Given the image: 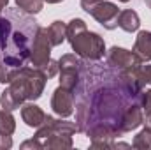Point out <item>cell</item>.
I'll use <instances>...</instances> for the list:
<instances>
[{"instance_id": "obj_9", "label": "cell", "mask_w": 151, "mask_h": 150, "mask_svg": "<svg viewBox=\"0 0 151 150\" xmlns=\"http://www.w3.org/2000/svg\"><path fill=\"white\" fill-rule=\"evenodd\" d=\"M142 124H144V111H142L141 104L135 103V104H132V106L125 111L123 118H121V124H119V131L125 134V133L135 131V129L141 127Z\"/></svg>"}, {"instance_id": "obj_3", "label": "cell", "mask_w": 151, "mask_h": 150, "mask_svg": "<svg viewBox=\"0 0 151 150\" xmlns=\"http://www.w3.org/2000/svg\"><path fill=\"white\" fill-rule=\"evenodd\" d=\"M67 41L70 42V48L77 57L84 60H100L106 53V42L100 37V34L88 30L84 20L72 18L67 23Z\"/></svg>"}, {"instance_id": "obj_26", "label": "cell", "mask_w": 151, "mask_h": 150, "mask_svg": "<svg viewBox=\"0 0 151 150\" xmlns=\"http://www.w3.org/2000/svg\"><path fill=\"white\" fill-rule=\"evenodd\" d=\"M146 5H148V7L151 9V0H146Z\"/></svg>"}, {"instance_id": "obj_22", "label": "cell", "mask_w": 151, "mask_h": 150, "mask_svg": "<svg viewBox=\"0 0 151 150\" xmlns=\"http://www.w3.org/2000/svg\"><path fill=\"white\" fill-rule=\"evenodd\" d=\"M113 149H132V145H130V143L118 141V143H113Z\"/></svg>"}, {"instance_id": "obj_15", "label": "cell", "mask_w": 151, "mask_h": 150, "mask_svg": "<svg viewBox=\"0 0 151 150\" xmlns=\"http://www.w3.org/2000/svg\"><path fill=\"white\" fill-rule=\"evenodd\" d=\"M132 147L134 149H139V150H148L151 149V127H144V129H141L137 134H135V138H134V141H132Z\"/></svg>"}, {"instance_id": "obj_7", "label": "cell", "mask_w": 151, "mask_h": 150, "mask_svg": "<svg viewBox=\"0 0 151 150\" xmlns=\"http://www.w3.org/2000/svg\"><path fill=\"white\" fill-rule=\"evenodd\" d=\"M106 57H107V64H109V67H113V69H135V67H142L144 66V62H142V58L132 50H125V48H119V46H113L107 53H106Z\"/></svg>"}, {"instance_id": "obj_17", "label": "cell", "mask_w": 151, "mask_h": 150, "mask_svg": "<svg viewBox=\"0 0 151 150\" xmlns=\"http://www.w3.org/2000/svg\"><path fill=\"white\" fill-rule=\"evenodd\" d=\"M42 73L47 76V79H51V78H55V76L60 73V64H58V60H49L47 62V66H44L42 67Z\"/></svg>"}, {"instance_id": "obj_21", "label": "cell", "mask_w": 151, "mask_h": 150, "mask_svg": "<svg viewBox=\"0 0 151 150\" xmlns=\"http://www.w3.org/2000/svg\"><path fill=\"white\" fill-rule=\"evenodd\" d=\"M142 73H144L146 85H151V66H142Z\"/></svg>"}, {"instance_id": "obj_2", "label": "cell", "mask_w": 151, "mask_h": 150, "mask_svg": "<svg viewBox=\"0 0 151 150\" xmlns=\"http://www.w3.org/2000/svg\"><path fill=\"white\" fill-rule=\"evenodd\" d=\"M47 76L37 67H16L11 71L9 87L0 95V106L14 111L21 108L25 101H37L46 88Z\"/></svg>"}, {"instance_id": "obj_10", "label": "cell", "mask_w": 151, "mask_h": 150, "mask_svg": "<svg viewBox=\"0 0 151 150\" xmlns=\"http://www.w3.org/2000/svg\"><path fill=\"white\" fill-rule=\"evenodd\" d=\"M21 118L28 127L39 129L46 120V113L42 111L34 101H28V103L21 104Z\"/></svg>"}, {"instance_id": "obj_13", "label": "cell", "mask_w": 151, "mask_h": 150, "mask_svg": "<svg viewBox=\"0 0 151 150\" xmlns=\"http://www.w3.org/2000/svg\"><path fill=\"white\" fill-rule=\"evenodd\" d=\"M47 37L51 41V46H60L67 41V23L65 21H53L47 27Z\"/></svg>"}, {"instance_id": "obj_27", "label": "cell", "mask_w": 151, "mask_h": 150, "mask_svg": "<svg viewBox=\"0 0 151 150\" xmlns=\"http://www.w3.org/2000/svg\"><path fill=\"white\" fill-rule=\"evenodd\" d=\"M118 2H130V0H118Z\"/></svg>"}, {"instance_id": "obj_1", "label": "cell", "mask_w": 151, "mask_h": 150, "mask_svg": "<svg viewBox=\"0 0 151 150\" xmlns=\"http://www.w3.org/2000/svg\"><path fill=\"white\" fill-rule=\"evenodd\" d=\"M16 9H9L7 16H0V60L9 67H23L30 55V44L39 28L35 20L23 16L18 25Z\"/></svg>"}, {"instance_id": "obj_8", "label": "cell", "mask_w": 151, "mask_h": 150, "mask_svg": "<svg viewBox=\"0 0 151 150\" xmlns=\"http://www.w3.org/2000/svg\"><path fill=\"white\" fill-rule=\"evenodd\" d=\"M74 99H76L74 90L65 88V87L60 85L58 88H55V92L51 95V108L58 117L67 118L74 113Z\"/></svg>"}, {"instance_id": "obj_24", "label": "cell", "mask_w": 151, "mask_h": 150, "mask_svg": "<svg viewBox=\"0 0 151 150\" xmlns=\"http://www.w3.org/2000/svg\"><path fill=\"white\" fill-rule=\"evenodd\" d=\"M7 4H9V0H0V12L7 7Z\"/></svg>"}, {"instance_id": "obj_25", "label": "cell", "mask_w": 151, "mask_h": 150, "mask_svg": "<svg viewBox=\"0 0 151 150\" xmlns=\"http://www.w3.org/2000/svg\"><path fill=\"white\" fill-rule=\"evenodd\" d=\"M44 2H47V4H60V2H63V0H44Z\"/></svg>"}, {"instance_id": "obj_23", "label": "cell", "mask_w": 151, "mask_h": 150, "mask_svg": "<svg viewBox=\"0 0 151 150\" xmlns=\"http://www.w3.org/2000/svg\"><path fill=\"white\" fill-rule=\"evenodd\" d=\"M144 124H146L148 127H151V111L144 115Z\"/></svg>"}, {"instance_id": "obj_14", "label": "cell", "mask_w": 151, "mask_h": 150, "mask_svg": "<svg viewBox=\"0 0 151 150\" xmlns=\"http://www.w3.org/2000/svg\"><path fill=\"white\" fill-rule=\"evenodd\" d=\"M16 131V118L12 117V113L9 110H0V134L5 136H12Z\"/></svg>"}, {"instance_id": "obj_19", "label": "cell", "mask_w": 151, "mask_h": 150, "mask_svg": "<svg viewBox=\"0 0 151 150\" xmlns=\"http://www.w3.org/2000/svg\"><path fill=\"white\" fill-rule=\"evenodd\" d=\"M21 149L27 150V149H37V150H42V145L39 143L35 138H32V140H27V141H23L21 143Z\"/></svg>"}, {"instance_id": "obj_12", "label": "cell", "mask_w": 151, "mask_h": 150, "mask_svg": "<svg viewBox=\"0 0 151 150\" xmlns=\"http://www.w3.org/2000/svg\"><path fill=\"white\" fill-rule=\"evenodd\" d=\"M134 51L142 58V62H151V32L141 30L134 42Z\"/></svg>"}, {"instance_id": "obj_6", "label": "cell", "mask_w": 151, "mask_h": 150, "mask_svg": "<svg viewBox=\"0 0 151 150\" xmlns=\"http://www.w3.org/2000/svg\"><path fill=\"white\" fill-rule=\"evenodd\" d=\"M58 64H60V73H58L60 85L65 88L76 90V87L81 79V69H83L81 57H77L76 53H65V55H62Z\"/></svg>"}, {"instance_id": "obj_16", "label": "cell", "mask_w": 151, "mask_h": 150, "mask_svg": "<svg viewBox=\"0 0 151 150\" xmlns=\"http://www.w3.org/2000/svg\"><path fill=\"white\" fill-rule=\"evenodd\" d=\"M14 2L18 9H21L27 14H37L42 11V5H44V0H14Z\"/></svg>"}, {"instance_id": "obj_18", "label": "cell", "mask_w": 151, "mask_h": 150, "mask_svg": "<svg viewBox=\"0 0 151 150\" xmlns=\"http://www.w3.org/2000/svg\"><path fill=\"white\" fill-rule=\"evenodd\" d=\"M11 71H12V67H9L7 64H4L2 60H0V83H9L11 81Z\"/></svg>"}, {"instance_id": "obj_5", "label": "cell", "mask_w": 151, "mask_h": 150, "mask_svg": "<svg viewBox=\"0 0 151 150\" xmlns=\"http://www.w3.org/2000/svg\"><path fill=\"white\" fill-rule=\"evenodd\" d=\"M51 41L47 37V28H42L39 25L37 32L32 39L30 44V55H28V62L32 64V67L42 69L44 66H47V62L51 60Z\"/></svg>"}, {"instance_id": "obj_20", "label": "cell", "mask_w": 151, "mask_h": 150, "mask_svg": "<svg viewBox=\"0 0 151 150\" xmlns=\"http://www.w3.org/2000/svg\"><path fill=\"white\" fill-rule=\"evenodd\" d=\"M9 149H12V138L5 136V134H0V150H9Z\"/></svg>"}, {"instance_id": "obj_4", "label": "cell", "mask_w": 151, "mask_h": 150, "mask_svg": "<svg viewBox=\"0 0 151 150\" xmlns=\"http://www.w3.org/2000/svg\"><path fill=\"white\" fill-rule=\"evenodd\" d=\"M81 7L84 12L93 16L106 30L118 28V5L107 0H81Z\"/></svg>"}, {"instance_id": "obj_11", "label": "cell", "mask_w": 151, "mask_h": 150, "mask_svg": "<svg viewBox=\"0 0 151 150\" xmlns=\"http://www.w3.org/2000/svg\"><path fill=\"white\" fill-rule=\"evenodd\" d=\"M118 27L121 30L128 32V34L137 32L139 27H141V18H139V14L134 9H123L118 14Z\"/></svg>"}]
</instances>
